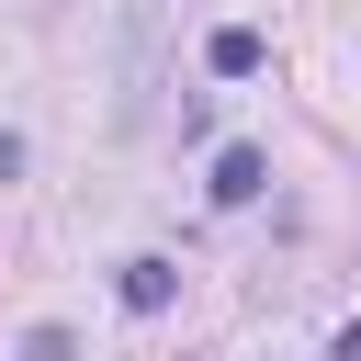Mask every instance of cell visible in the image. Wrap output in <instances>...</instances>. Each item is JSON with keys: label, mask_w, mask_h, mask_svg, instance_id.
I'll return each mask as SVG.
<instances>
[{"label": "cell", "mask_w": 361, "mask_h": 361, "mask_svg": "<svg viewBox=\"0 0 361 361\" xmlns=\"http://www.w3.org/2000/svg\"><path fill=\"white\" fill-rule=\"evenodd\" d=\"M203 192H214V203H259V192H271V158H259V147H214V180H203Z\"/></svg>", "instance_id": "obj_1"}, {"label": "cell", "mask_w": 361, "mask_h": 361, "mask_svg": "<svg viewBox=\"0 0 361 361\" xmlns=\"http://www.w3.org/2000/svg\"><path fill=\"white\" fill-rule=\"evenodd\" d=\"M259 56H271V45H259L248 23H214V34H203V68H214V79H259Z\"/></svg>", "instance_id": "obj_2"}, {"label": "cell", "mask_w": 361, "mask_h": 361, "mask_svg": "<svg viewBox=\"0 0 361 361\" xmlns=\"http://www.w3.org/2000/svg\"><path fill=\"white\" fill-rule=\"evenodd\" d=\"M113 293H124L135 316H169V293H180V271H169V259H124V271H113Z\"/></svg>", "instance_id": "obj_3"}, {"label": "cell", "mask_w": 361, "mask_h": 361, "mask_svg": "<svg viewBox=\"0 0 361 361\" xmlns=\"http://www.w3.org/2000/svg\"><path fill=\"white\" fill-rule=\"evenodd\" d=\"M23 361H79V338H68V327H34V338H23Z\"/></svg>", "instance_id": "obj_4"}, {"label": "cell", "mask_w": 361, "mask_h": 361, "mask_svg": "<svg viewBox=\"0 0 361 361\" xmlns=\"http://www.w3.org/2000/svg\"><path fill=\"white\" fill-rule=\"evenodd\" d=\"M327 361H361V316H350V327H338V338H327Z\"/></svg>", "instance_id": "obj_5"}, {"label": "cell", "mask_w": 361, "mask_h": 361, "mask_svg": "<svg viewBox=\"0 0 361 361\" xmlns=\"http://www.w3.org/2000/svg\"><path fill=\"white\" fill-rule=\"evenodd\" d=\"M11 169H23V135H0V180H11Z\"/></svg>", "instance_id": "obj_6"}]
</instances>
